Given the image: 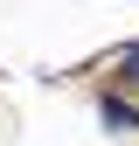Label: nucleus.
<instances>
[{
	"label": "nucleus",
	"mask_w": 139,
	"mask_h": 146,
	"mask_svg": "<svg viewBox=\"0 0 139 146\" xmlns=\"http://www.w3.org/2000/svg\"><path fill=\"white\" fill-rule=\"evenodd\" d=\"M97 118L111 125V132H139V104L125 90H97Z\"/></svg>",
	"instance_id": "nucleus-1"
}]
</instances>
